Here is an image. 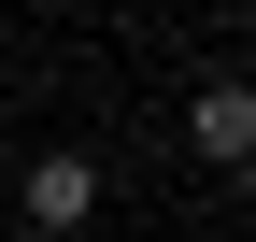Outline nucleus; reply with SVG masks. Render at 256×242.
<instances>
[{"label": "nucleus", "mask_w": 256, "mask_h": 242, "mask_svg": "<svg viewBox=\"0 0 256 242\" xmlns=\"http://www.w3.org/2000/svg\"><path fill=\"white\" fill-rule=\"evenodd\" d=\"M14 214H28V228H86V214H100V157H72V142H57V157H28Z\"/></svg>", "instance_id": "f257e3e1"}, {"label": "nucleus", "mask_w": 256, "mask_h": 242, "mask_svg": "<svg viewBox=\"0 0 256 242\" xmlns=\"http://www.w3.org/2000/svg\"><path fill=\"white\" fill-rule=\"evenodd\" d=\"M185 142H200V157H256V86H200V100H185Z\"/></svg>", "instance_id": "f03ea898"}, {"label": "nucleus", "mask_w": 256, "mask_h": 242, "mask_svg": "<svg viewBox=\"0 0 256 242\" xmlns=\"http://www.w3.org/2000/svg\"><path fill=\"white\" fill-rule=\"evenodd\" d=\"M242 200H256V157H242Z\"/></svg>", "instance_id": "7ed1b4c3"}]
</instances>
